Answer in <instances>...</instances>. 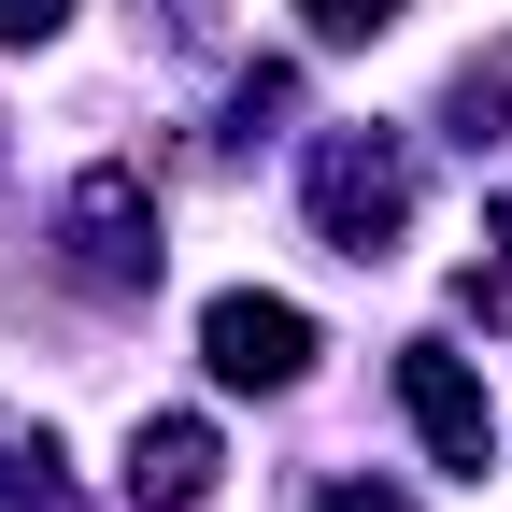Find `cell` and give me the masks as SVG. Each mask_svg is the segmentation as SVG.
<instances>
[{"mask_svg": "<svg viewBox=\"0 0 512 512\" xmlns=\"http://www.w3.org/2000/svg\"><path fill=\"white\" fill-rule=\"evenodd\" d=\"M313 228H328L342 256H399V228H413V157L370 143V128H342V143L313 157Z\"/></svg>", "mask_w": 512, "mask_h": 512, "instance_id": "1", "label": "cell"}, {"mask_svg": "<svg viewBox=\"0 0 512 512\" xmlns=\"http://www.w3.org/2000/svg\"><path fill=\"white\" fill-rule=\"evenodd\" d=\"M72 285H100V299H143L157 285V214H143L128 171H86L72 185Z\"/></svg>", "mask_w": 512, "mask_h": 512, "instance_id": "2", "label": "cell"}, {"mask_svg": "<svg viewBox=\"0 0 512 512\" xmlns=\"http://www.w3.org/2000/svg\"><path fill=\"white\" fill-rule=\"evenodd\" d=\"M200 356H214V384H299V370H313V313L228 285V299L200 313Z\"/></svg>", "mask_w": 512, "mask_h": 512, "instance_id": "3", "label": "cell"}, {"mask_svg": "<svg viewBox=\"0 0 512 512\" xmlns=\"http://www.w3.org/2000/svg\"><path fill=\"white\" fill-rule=\"evenodd\" d=\"M399 399H413V427H427V456H441V470H484L498 413H484V384H470L456 342H413V356H399Z\"/></svg>", "mask_w": 512, "mask_h": 512, "instance_id": "4", "label": "cell"}, {"mask_svg": "<svg viewBox=\"0 0 512 512\" xmlns=\"http://www.w3.org/2000/svg\"><path fill=\"white\" fill-rule=\"evenodd\" d=\"M128 498H143V512H200V498H214V427H200V413L128 427Z\"/></svg>", "mask_w": 512, "mask_h": 512, "instance_id": "5", "label": "cell"}, {"mask_svg": "<svg viewBox=\"0 0 512 512\" xmlns=\"http://www.w3.org/2000/svg\"><path fill=\"white\" fill-rule=\"evenodd\" d=\"M299 15H313V43H384L413 0H299Z\"/></svg>", "mask_w": 512, "mask_h": 512, "instance_id": "6", "label": "cell"}, {"mask_svg": "<svg viewBox=\"0 0 512 512\" xmlns=\"http://www.w3.org/2000/svg\"><path fill=\"white\" fill-rule=\"evenodd\" d=\"M72 29V0H0V43H57Z\"/></svg>", "mask_w": 512, "mask_h": 512, "instance_id": "7", "label": "cell"}, {"mask_svg": "<svg viewBox=\"0 0 512 512\" xmlns=\"http://www.w3.org/2000/svg\"><path fill=\"white\" fill-rule=\"evenodd\" d=\"M313 512H399V498H370V484H342V498H313Z\"/></svg>", "mask_w": 512, "mask_h": 512, "instance_id": "8", "label": "cell"}, {"mask_svg": "<svg viewBox=\"0 0 512 512\" xmlns=\"http://www.w3.org/2000/svg\"><path fill=\"white\" fill-rule=\"evenodd\" d=\"M498 242H512V185H498Z\"/></svg>", "mask_w": 512, "mask_h": 512, "instance_id": "9", "label": "cell"}]
</instances>
